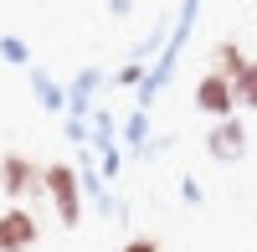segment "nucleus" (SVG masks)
<instances>
[{"label":"nucleus","instance_id":"obj_1","mask_svg":"<svg viewBox=\"0 0 257 252\" xmlns=\"http://www.w3.org/2000/svg\"><path fill=\"white\" fill-rule=\"evenodd\" d=\"M41 180H47V201H52L57 221L72 232L82 221V180H77V170L67 160H57V165H41Z\"/></svg>","mask_w":257,"mask_h":252},{"label":"nucleus","instance_id":"obj_2","mask_svg":"<svg viewBox=\"0 0 257 252\" xmlns=\"http://www.w3.org/2000/svg\"><path fill=\"white\" fill-rule=\"evenodd\" d=\"M0 191L11 196V206L21 201H36V196H47V180H41V165H31L21 150L11 155H0Z\"/></svg>","mask_w":257,"mask_h":252},{"label":"nucleus","instance_id":"obj_3","mask_svg":"<svg viewBox=\"0 0 257 252\" xmlns=\"http://www.w3.org/2000/svg\"><path fill=\"white\" fill-rule=\"evenodd\" d=\"M41 237V221L31 216V206H6L0 211V252H31Z\"/></svg>","mask_w":257,"mask_h":252},{"label":"nucleus","instance_id":"obj_4","mask_svg":"<svg viewBox=\"0 0 257 252\" xmlns=\"http://www.w3.org/2000/svg\"><path fill=\"white\" fill-rule=\"evenodd\" d=\"M206 155L216 160V165H237L247 155V123L242 118H221V123H211V134H206Z\"/></svg>","mask_w":257,"mask_h":252},{"label":"nucleus","instance_id":"obj_5","mask_svg":"<svg viewBox=\"0 0 257 252\" xmlns=\"http://www.w3.org/2000/svg\"><path fill=\"white\" fill-rule=\"evenodd\" d=\"M196 108L201 113H211V118H237V88L221 77V72H206L201 82H196Z\"/></svg>","mask_w":257,"mask_h":252},{"label":"nucleus","instance_id":"obj_6","mask_svg":"<svg viewBox=\"0 0 257 252\" xmlns=\"http://www.w3.org/2000/svg\"><path fill=\"white\" fill-rule=\"evenodd\" d=\"M247 67L252 62H247V52L237 47V41H216V47H211V72H221L226 82H237Z\"/></svg>","mask_w":257,"mask_h":252},{"label":"nucleus","instance_id":"obj_7","mask_svg":"<svg viewBox=\"0 0 257 252\" xmlns=\"http://www.w3.org/2000/svg\"><path fill=\"white\" fill-rule=\"evenodd\" d=\"M231 88H237V103H242V108H252V113H257V62H252V67H247L237 82H231Z\"/></svg>","mask_w":257,"mask_h":252},{"label":"nucleus","instance_id":"obj_8","mask_svg":"<svg viewBox=\"0 0 257 252\" xmlns=\"http://www.w3.org/2000/svg\"><path fill=\"white\" fill-rule=\"evenodd\" d=\"M31 82H36V93H41V103H47V108H62V98H67V93H62L47 72H31Z\"/></svg>","mask_w":257,"mask_h":252},{"label":"nucleus","instance_id":"obj_9","mask_svg":"<svg viewBox=\"0 0 257 252\" xmlns=\"http://www.w3.org/2000/svg\"><path fill=\"white\" fill-rule=\"evenodd\" d=\"M0 57L16 62V67H26V62H31V52H26V41H21V36H0Z\"/></svg>","mask_w":257,"mask_h":252},{"label":"nucleus","instance_id":"obj_10","mask_svg":"<svg viewBox=\"0 0 257 252\" xmlns=\"http://www.w3.org/2000/svg\"><path fill=\"white\" fill-rule=\"evenodd\" d=\"M123 252H160L155 237H134V242H123Z\"/></svg>","mask_w":257,"mask_h":252},{"label":"nucleus","instance_id":"obj_11","mask_svg":"<svg viewBox=\"0 0 257 252\" xmlns=\"http://www.w3.org/2000/svg\"><path fill=\"white\" fill-rule=\"evenodd\" d=\"M139 77H144V67H139V62H128V67L118 72V82H123V88H134V82H139Z\"/></svg>","mask_w":257,"mask_h":252},{"label":"nucleus","instance_id":"obj_12","mask_svg":"<svg viewBox=\"0 0 257 252\" xmlns=\"http://www.w3.org/2000/svg\"><path fill=\"white\" fill-rule=\"evenodd\" d=\"M180 196H185L190 206H196V201H201V185H196V180H190V175H185V180H180Z\"/></svg>","mask_w":257,"mask_h":252},{"label":"nucleus","instance_id":"obj_13","mask_svg":"<svg viewBox=\"0 0 257 252\" xmlns=\"http://www.w3.org/2000/svg\"><path fill=\"white\" fill-rule=\"evenodd\" d=\"M108 11H113V16H128V11H134V0H108Z\"/></svg>","mask_w":257,"mask_h":252}]
</instances>
